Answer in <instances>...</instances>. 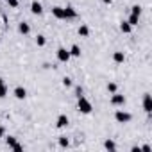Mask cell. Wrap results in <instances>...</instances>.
<instances>
[{"label":"cell","instance_id":"1","mask_svg":"<svg viewBox=\"0 0 152 152\" xmlns=\"http://www.w3.org/2000/svg\"><path fill=\"white\" fill-rule=\"evenodd\" d=\"M77 109H79L83 115H90V113L93 111V106H91V102L83 95V97H79V99H77Z\"/></svg>","mask_w":152,"mask_h":152},{"label":"cell","instance_id":"2","mask_svg":"<svg viewBox=\"0 0 152 152\" xmlns=\"http://www.w3.org/2000/svg\"><path fill=\"white\" fill-rule=\"evenodd\" d=\"M56 57H57V61H59V63H68L72 56H70V52H68L66 48L59 47V48H57V52H56Z\"/></svg>","mask_w":152,"mask_h":152},{"label":"cell","instance_id":"3","mask_svg":"<svg viewBox=\"0 0 152 152\" xmlns=\"http://www.w3.org/2000/svg\"><path fill=\"white\" fill-rule=\"evenodd\" d=\"M115 120H116L118 124H129V122H131V115H129L127 111L118 109V111L115 113Z\"/></svg>","mask_w":152,"mask_h":152},{"label":"cell","instance_id":"4","mask_svg":"<svg viewBox=\"0 0 152 152\" xmlns=\"http://www.w3.org/2000/svg\"><path fill=\"white\" fill-rule=\"evenodd\" d=\"M63 11H64V20H75L77 18V11H75L73 6H66V7H63Z\"/></svg>","mask_w":152,"mask_h":152},{"label":"cell","instance_id":"5","mask_svg":"<svg viewBox=\"0 0 152 152\" xmlns=\"http://www.w3.org/2000/svg\"><path fill=\"white\" fill-rule=\"evenodd\" d=\"M111 104H113V106H116V107L125 106V97H124V95H120V93H113V97H111Z\"/></svg>","mask_w":152,"mask_h":152},{"label":"cell","instance_id":"6","mask_svg":"<svg viewBox=\"0 0 152 152\" xmlns=\"http://www.w3.org/2000/svg\"><path fill=\"white\" fill-rule=\"evenodd\" d=\"M13 95H15L18 100H23V99L27 97V90H25L23 86H16V88H15V91H13Z\"/></svg>","mask_w":152,"mask_h":152},{"label":"cell","instance_id":"7","mask_svg":"<svg viewBox=\"0 0 152 152\" xmlns=\"http://www.w3.org/2000/svg\"><path fill=\"white\" fill-rule=\"evenodd\" d=\"M143 109H145V113H150V111H152V99H150V93H145V95H143Z\"/></svg>","mask_w":152,"mask_h":152},{"label":"cell","instance_id":"8","mask_svg":"<svg viewBox=\"0 0 152 152\" xmlns=\"http://www.w3.org/2000/svg\"><path fill=\"white\" fill-rule=\"evenodd\" d=\"M31 11H32V15H41V13H43L41 2H38V0H32V2H31Z\"/></svg>","mask_w":152,"mask_h":152},{"label":"cell","instance_id":"9","mask_svg":"<svg viewBox=\"0 0 152 152\" xmlns=\"http://www.w3.org/2000/svg\"><path fill=\"white\" fill-rule=\"evenodd\" d=\"M52 16H54L56 20H64V11H63V7H59V6L52 7Z\"/></svg>","mask_w":152,"mask_h":152},{"label":"cell","instance_id":"10","mask_svg":"<svg viewBox=\"0 0 152 152\" xmlns=\"http://www.w3.org/2000/svg\"><path fill=\"white\" fill-rule=\"evenodd\" d=\"M77 34H79L81 38H88V36H90V27H88L86 23H81L79 29H77Z\"/></svg>","mask_w":152,"mask_h":152},{"label":"cell","instance_id":"11","mask_svg":"<svg viewBox=\"0 0 152 152\" xmlns=\"http://www.w3.org/2000/svg\"><path fill=\"white\" fill-rule=\"evenodd\" d=\"M113 61H115L116 64H122V63L125 61V54H124L122 50H116V52H113Z\"/></svg>","mask_w":152,"mask_h":152},{"label":"cell","instance_id":"12","mask_svg":"<svg viewBox=\"0 0 152 152\" xmlns=\"http://www.w3.org/2000/svg\"><path fill=\"white\" fill-rule=\"evenodd\" d=\"M66 125H68V116H66V115H59L57 120H56V127L63 129V127H66Z\"/></svg>","mask_w":152,"mask_h":152},{"label":"cell","instance_id":"13","mask_svg":"<svg viewBox=\"0 0 152 152\" xmlns=\"http://www.w3.org/2000/svg\"><path fill=\"white\" fill-rule=\"evenodd\" d=\"M18 32H20V34H23V36H27V34L31 32V25H29L27 22H22V23H18Z\"/></svg>","mask_w":152,"mask_h":152},{"label":"cell","instance_id":"14","mask_svg":"<svg viewBox=\"0 0 152 152\" xmlns=\"http://www.w3.org/2000/svg\"><path fill=\"white\" fill-rule=\"evenodd\" d=\"M120 31L124 32V34H131V31H132V25L125 20V22H120Z\"/></svg>","mask_w":152,"mask_h":152},{"label":"cell","instance_id":"15","mask_svg":"<svg viewBox=\"0 0 152 152\" xmlns=\"http://www.w3.org/2000/svg\"><path fill=\"white\" fill-rule=\"evenodd\" d=\"M72 57H81V47L79 45H72V48L68 50Z\"/></svg>","mask_w":152,"mask_h":152},{"label":"cell","instance_id":"16","mask_svg":"<svg viewBox=\"0 0 152 152\" xmlns=\"http://www.w3.org/2000/svg\"><path fill=\"white\" fill-rule=\"evenodd\" d=\"M104 148L113 152V150H116V143H115L113 140H106V141H104Z\"/></svg>","mask_w":152,"mask_h":152},{"label":"cell","instance_id":"17","mask_svg":"<svg viewBox=\"0 0 152 152\" xmlns=\"http://www.w3.org/2000/svg\"><path fill=\"white\" fill-rule=\"evenodd\" d=\"M36 45H38V47H45V45H47V38H45L43 34H38V36H36Z\"/></svg>","mask_w":152,"mask_h":152},{"label":"cell","instance_id":"18","mask_svg":"<svg viewBox=\"0 0 152 152\" xmlns=\"http://www.w3.org/2000/svg\"><path fill=\"white\" fill-rule=\"evenodd\" d=\"M132 27H136L138 23H140V16H136V15H129V20H127Z\"/></svg>","mask_w":152,"mask_h":152},{"label":"cell","instance_id":"19","mask_svg":"<svg viewBox=\"0 0 152 152\" xmlns=\"http://www.w3.org/2000/svg\"><path fill=\"white\" fill-rule=\"evenodd\" d=\"M4 138H6V145H7L9 148H11V147L18 141V140H16V136H4Z\"/></svg>","mask_w":152,"mask_h":152},{"label":"cell","instance_id":"20","mask_svg":"<svg viewBox=\"0 0 152 152\" xmlns=\"http://www.w3.org/2000/svg\"><path fill=\"white\" fill-rule=\"evenodd\" d=\"M131 15L141 16V6H132V7H131Z\"/></svg>","mask_w":152,"mask_h":152},{"label":"cell","instance_id":"21","mask_svg":"<svg viewBox=\"0 0 152 152\" xmlns=\"http://www.w3.org/2000/svg\"><path fill=\"white\" fill-rule=\"evenodd\" d=\"M107 91L109 93H116V90H118V86H116V83H107Z\"/></svg>","mask_w":152,"mask_h":152},{"label":"cell","instance_id":"22","mask_svg":"<svg viewBox=\"0 0 152 152\" xmlns=\"http://www.w3.org/2000/svg\"><path fill=\"white\" fill-rule=\"evenodd\" d=\"M68 145H70V140H68L66 136H61V138H59V147L64 148V147H68Z\"/></svg>","mask_w":152,"mask_h":152},{"label":"cell","instance_id":"23","mask_svg":"<svg viewBox=\"0 0 152 152\" xmlns=\"http://www.w3.org/2000/svg\"><path fill=\"white\" fill-rule=\"evenodd\" d=\"M73 95L79 99V97H83V95H84V90H83L81 86H75V90H73Z\"/></svg>","mask_w":152,"mask_h":152},{"label":"cell","instance_id":"24","mask_svg":"<svg viewBox=\"0 0 152 152\" xmlns=\"http://www.w3.org/2000/svg\"><path fill=\"white\" fill-rule=\"evenodd\" d=\"M61 83H63V86H64V88H70V86L73 84V83H72V77H63V81H61Z\"/></svg>","mask_w":152,"mask_h":152},{"label":"cell","instance_id":"25","mask_svg":"<svg viewBox=\"0 0 152 152\" xmlns=\"http://www.w3.org/2000/svg\"><path fill=\"white\" fill-rule=\"evenodd\" d=\"M7 95V86L6 84H0V99H4Z\"/></svg>","mask_w":152,"mask_h":152},{"label":"cell","instance_id":"26","mask_svg":"<svg viewBox=\"0 0 152 152\" xmlns=\"http://www.w3.org/2000/svg\"><path fill=\"white\" fill-rule=\"evenodd\" d=\"M6 2H7V6H9V7H13V9H15V7H18V4H20L18 0H6Z\"/></svg>","mask_w":152,"mask_h":152},{"label":"cell","instance_id":"27","mask_svg":"<svg viewBox=\"0 0 152 152\" xmlns=\"http://www.w3.org/2000/svg\"><path fill=\"white\" fill-rule=\"evenodd\" d=\"M11 148H13V150H16V152H20V150H23V145H20V143L16 141V143H15V145H13Z\"/></svg>","mask_w":152,"mask_h":152},{"label":"cell","instance_id":"28","mask_svg":"<svg viewBox=\"0 0 152 152\" xmlns=\"http://www.w3.org/2000/svg\"><path fill=\"white\" fill-rule=\"evenodd\" d=\"M140 150H143V152H150V147H148V145H143V147H140Z\"/></svg>","mask_w":152,"mask_h":152},{"label":"cell","instance_id":"29","mask_svg":"<svg viewBox=\"0 0 152 152\" xmlns=\"http://www.w3.org/2000/svg\"><path fill=\"white\" fill-rule=\"evenodd\" d=\"M4 136H6V129H4V127H0V140H2Z\"/></svg>","mask_w":152,"mask_h":152},{"label":"cell","instance_id":"30","mask_svg":"<svg viewBox=\"0 0 152 152\" xmlns=\"http://www.w3.org/2000/svg\"><path fill=\"white\" fill-rule=\"evenodd\" d=\"M102 2H104L106 6H109V4H113V0H102Z\"/></svg>","mask_w":152,"mask_h":152},{"label":"cell","instance_id":"31","mask_svg":"<svg viewBox=\"0 0 152 152\" xmlns=\"http://www.w3.org/2000/svg\"><path fill=\"white\" fill-rule=\"evenodd\" d=\"M0 84H4V79H2V77H0Z\"/></svg>","mask_w":152,"mask_h":152},{"label":"cell","instance_id":"32","mask_svg":"<svg viewBox=\"0 0 152 152\" xmlns=\"http://www.w3.org/2000/svg\"><path fill=\"white\" fill-rule=\"evenodd\" d=\"M0 2H2V0H0Z\"/></svg>","mask_w":152,"mask_h":152}]
</instances>
